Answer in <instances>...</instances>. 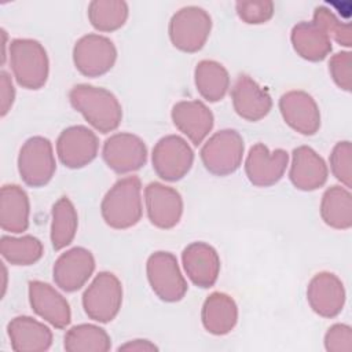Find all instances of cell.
Wrapping results in <instances>:
<instances>
[{
  "label": "cell",
  "mask_w": 352,
  "mask_h": 352,
  "mask_svg": "<svg viewBox=\"0 0 352 352\" xmlns=\"http://www.w3.org/2000/svg\"><path fill=\"white\" fill-rule=\"evenodd\" d=\"M94 270V254L85 248L76 246L56 258L52 268V278L59 289L66 293H73L88 282Z\"/></svg>",
  "instance_id": "cell-14"
},
{
  "label": "cell",
  "mask_w": 352,
  "mask_h": 352,
  "mask_svg": "<svg viewBox=\"0 0 352 352\" xmlns=\"http://www.w3.org/2000/svg\"><path fill=\"white\" fill-rule=\"evenodd\" d=\"M287 162L289 154L283 148L270 151L264 143H256L245 160V173L253 186L271 187L283 177Z\"/></svg>",
  "instance_id": "cell-13"
},
{
  "label": "cell",
  "mask_w": 352,
  "mask_h": 352,
  "mask_svg": "<svg viewBox=\"0 0 352 352\" xmlns=\"http://www.w3.org/2000/svg\"><path fill=\"white\" fill-rule=\"evenodd\" d=\"M122 304V285L109 271L99 272L82 294V308L87 316L99 323L111 322Z\"/></svg>",
  "instance_id": "cell-6"
},
{
  "label": "cell",
  "mask_w": 352,
  "mask_h": 352,
  "mask_svg": "<svg viewBox=\"0 0 352 352\" xmlns=\"http://www.w3.org/2000/svg\"><path fill=\"white\" fill-rule=\"evenodd\" d=\"M329 73L338 88L351 92L352 89V54L341 51L329 60Z\"/></svg>",
  "instance_id": "cell-36"
},
{
  "label": "cell",
  "mask_w": 352,
  "mask_h": 352,
  "mask_svg": "<svg viewBox=\"0 0 352 352\" xmlns=\"http://www.w3.org/2000/svg\"><path fill=\"white\" fill-rule=\"evenodd\" d=\"M285 122L296 132L311 136L320 128V111L315 99L305 91H289L279 99Z\"/></svg>",
  "instance_id": "cell-16"
},
{
  "label": "cell",
  "mask_w": 352,
  "mask_h": 352,
  "mask_svg": "<svg viewBox=\"0 0 352 352\" xmlns=\"http://www.w3.org/2000/svg\"><path fill=\"white\" fill-rule=\"evenodd\" d=\"M102 157L111 170L125 175L144 166L147 147L139 136L129 132H117L104 140Z\"/></svg>",
  "instance_id": "cell-11"
},
{
  "label": "cell",
  "mask_w": 352,
  "mask_h": 352,
  "mask_svg": "<svg viewBox=\"0 0 352 352\" xmlns=\"http://www.w3.org/2000/svg\"><path fill=\"white\" fill-rule=\"evenodd\" d=\"M98 150V136L84 125L63 129L56 140V154L60 162L70 169H80L91 164L96 158Z\"/></svg>",
  "instance_id": "cell-12"
},
{
  "label": "cell",
  "mask_w": 352,
  "mask_h": 352,
  "mask_svg": "<svg viewBox=\"0 0 352 352\" xmlns=\"http://www.w3.org/2000/svg\"><path fill=\"white\" fill-rule=\"evenodd\" d=\"M8 58L16 82L26 89L44 87L50 60L43 44L33 38H15L8 45Z\"/></svg>",
  "instance_id": "cell-3"
},
{
  "label": "cell",
  "mask_w": 352,
  "mask_h": 352,
  "mask_svg": "<svg viewBox=\"0 0 352 352\" xmlns=\"http://www.w3.org/2000/svg\"><path fill=\"white\" fill-rule=\"evenodd\" d=\"M100 213L104 223L114 230L136 226L143 214L140 179L126 176L117 180L103 197Z\"/></svg>",
  "instance_id": "cell-2"
},
{
  "label": "cell",
  "mask_w": 352,
  "mask_h": 352,
  "mask_svg": "<svg viewBox=\"0 0 352 352\" xmlns=\"http://www.w3.org/2000/svg\"><path fill=\"white\" fill-rule=\"evenodd\" d=\"M15 99V88L12 85V80L10 74L4 70L0 73V114L6 117L11 110Z\"/></svg>",
  "instance_id": "cell-38"
},
{
  "label": "cell",
  "mask_w": 352,
  "mask_h": 352,
  "mask_svg": "<svg viewBox=\"0 0 352 352\" xmlns=\"http://www.w3.org/2000/svg\"><path fill=\"white\" fill-rule=\"evenodd\" d=\"M201 319L205 330L210 334H228L238 322L236 302L231 296L221 292H214L204 301Z\"/></svg>",
  "instance_id": "cell-25"
},
{
  "label": "cell",
  "mask_w": 352,
  "mask_h": 352,
  "mask_svg": "<svg viewBox=\"0 0 352 352\" xmlns=\"http://www.w3.org/2000/svg\"><path fill=\"white\" fill-rule=\"evenodd\" d=\"M0 253L11 265H32L43 257L44 248L41 241L33 235H3L0 239Z\"/></svg>",
  "instance_id": "cell-31"
},
{
  "label": "cell",
  "mask_w": 352,
  "mask_h": 352,
  "mask_svg": "<svg viewBox=\"0 0 352 352\" xmlns=\"http://www.w3.org/2000/svg\"><path fill=\"white\" fill-rule=\"evenodd\" d=\"M11 348L16 352H41L52 345V333L32 316H15L7 326Z\"/></svg>",
  "instance_id": "cell-23"
},
{
  "label": "cell",
  "mask_w": 352,
  "mask_h": 352,
  "mask_svg": "<svg viewBox=\"0 0 352 352\" xmlns=\"http://www.w3.org/2000/svg\"><path fill=\"white\" fill-rule=\"evenodd\" d=\"M243 139L235 129H221L213 133L201 148V161L214 176H228L242 164Z\"/></svg>",
  "instance_id": "cell-5"
},
{
  "label": "cell",
  "mask_w": 352,
  "mask_h": 352,
  "mask_svg": "<svg viewBox=\"0 0 352 352\" xmlns=\"http://www.w3.org/2000/svg\"><path fill=\"white\" fill-rule=\"evenodd\" d=\"M235 11L238 16L249 25H261L268 22L274 15V3L270 0L236 1Z\"/></svg>",
  "instance_id": "cell-35"
},
{
  "label": "cell",
  "mask_w": 352,
  "mask_h": 352,
  "mask_svg": "<svg viewBox=\"0 0 352 352\" xmlns=\"http://www.w3.org/2000/svg\"><path fill=\"white\" fill-rule=\"evenodd\" d=\"M144 204L148 220L161 230H170L179 224L183 214V199L173 187L158 182L144 188Z\"/></svg>",
  "instance_id": "cell-15"
},
{
  "label": "cell",
  "mask_w": 352,
  "mask_h": 352,
  "mask_svg": "<svg viewBox=\"0 0 352 352\" xmlns=\"http://www.w3.org/2000/svg\"><path fill=\"white\" fill-rule=\"evenodd\" d=\"M129 7L122 0H94L88 4V19L99 32H114L128 19Z\"/></svg>",
  "instance_id": "cell-32"
},
{
  "label": "cell",
  "mask_w": 352,
  "mask_h": 352,
  "mask_svg": "<svg viewBox=\"0 0 352 352\" xmlns=\"http://www.w3.org/2000/svg\"><path fill=\"white\" fill-rule=\"evenodd\" d=\"M330 169L344 187H352V147L349 140L338 142L330 154Z\"/></svg>",
  "instance_id": "cell-34"
},
{
  "label": "cell",
  "mask_w": 352,
  "mask_h": 352,
  "mask_svg": "<svg viewBox=\"0 0 352 352\" xmlns=\"http://www.w3.org/2000/svg\"><path fill=\"white\" fill-rule=\"evenodd\" d=\"M182 261L188 279L198 287H212L220 274V257L206 242H192L182 253Z\"/></svg>",
  "instance_id": "cell-18"
},
{
  "label": "cell",
  "mask_w": 352,
  "mask_h": 352,
  "mask_svg": "<svg viewBox=\"0 0 352 352\" xmlns=\"http://www.w3.org/2000/svg\"><path fill=\"white\" fill-rule=\"evenodd\" d=\"M117 60L114 43L102 34L89 33L78 38L73 47L76 69L85 77H100L111 70Z\"/></svg>",
  "instance_id": "cell-10"
},
{
  "label": "cell",
  "mask_w": 352,
  "mask_h": 352,
  "mask_svg": "<svg viewBox=\"0 0 352 352\" xmlns=\"http://www.w3.org/2000/svg\"><path fill=\"white\" fill-rule=\"evenodd\" d=\"M307 300L322 318L337 316L345 304V289L341 279L331 272H319L308 283Z\"/></svg>",
  "instance_id": "cell-17"
},
{
  "label": "cell",
  "mask_w": 352,
  "mask_h": 352,
  "mask_svg": "<svg viewBox=\"0 0 352 352\" xmlns=\"http://www.w3.org/2000/svg\"><path fill=\"white\" fill-rule=\"evenodd\" d=\"M69 100L73 109L100 133L113 132L121 124V103L117 96L106 88L77 84L70 89Z\"/></svg>",
  "instance_id": "cell-1"
},
{
  "label": "cell",
  "mask_w": 352,
  "mask_h": 352,
  "mask_svg": "<svg viewBox=\"0 0 352 352\" xmlns=\"http://www.w3.org/2000/svg\"><path fill=\"white\" fill-rule=\"evenodd\" d=\"M30 202L26 191L16 184H4L0 191V227L21 234L29 227Z\"/></svg>",
  "instance_id": "cell-24"
},
{
  "label": "cell",
  "mask_w": 352,
  "mask_h": 352,
  "mask_svg": "<svg viewBox=\"0 0 352 352\" xmlns=\"http://www.w3.org/2000/svg\"><path fill=\"white\" fill-rule=\"evenodd\" d=\"M56 162L51 142L44 136H32L18 154V172L22 182L30 187H43L51 182Z\"/></svg>",
  "instance_id": "cell-7"
},
{
  "label": "cell",
  "mask_w": 352,
  "mask_h": 352,
  "mask_svg": "<svg viewBox=\"0 0 352 352\" xmlns=\"http://www.w3.org/2000/svg\"><path fill=\"white\" fill-rule=\"evenodd\" d=\"M154 172L165 182H177L191 169L194 153L186 139L177 135L161 138L151 154Z\"/></svg>",
  "instance_id": "cell-9"
},
{
  "label": "cell",
  "mask_w": 352,
  "mask_h": 352,
  "mask_svg": "<svg viewBox=\"0 0 352 352\" xmlns=\"http://www.w3.org/2000/svg\"><path fill=\"white\" fill-rule=\"evenodd\" d=\"M322 220L331 228L348 230L352 227V195L349 188L329 187L320 201Z\"/></svg>",
  "instance_id": "cell-28"
},
{
  "label": "cell",
  "mask_w": 352,
  "mask_h": 352,
  "mask_svg": "<svg viewBox=\"0 0 352 352\" xmlns=\"http://www.w3.org/2000/svg\"><path fill=\"white\" fill-rule=\"evenodd\" d=\"M327 165L314 148L309 146H300L293 150L289 179L297 190H318L327 182Z\"/></svg>",
  "instance_id": "cell-21"
},
{
  "label": "cell",
  "mask_w": 352,
  "mask_h": 352,
  "mask_svg": "<svg viewBox=\"0 0 352 352\" xmlns=\"http://www.w3.org/2000/svg\"><path fill=\"white\" fill-rule=\"evenodd\" d=\"M78 216L73 202L67 197H60L51 212V243L55 250L69 246L77 232Z\"/></svg>",
  "instance_id": "cell-29"
},
{
  "label": "cell",
  "mask_w": 352,
  "mask_h": 352,
  "mask_svg": "<svg viewBox=\"0 0 352 352\" xmlns=\"http://www.w3.org/2000/svg\"><path fill=\"white\" fill-rule=\"evenodd\" d=\"M290 40L297 55L309 62L323 60L333 48L329 34L314 21H302L294 25Z\"/></svg>",
  "instance_id": "cell-26"
},
{
  "label": "cell",
  "mask_w": 352,
  "mask_h": 352,
  "mask_svg": "<svg viewBox=\"0 0 352 352\" xmlns=\"http://www.w3.org/2000/svg\"><path fill=\"white\" fill-rule=\"evenodd\" d=\"M212 30L210 15L198 6H187L177 10L168 26L170 43L183 52L199 51L209 38Z\"/></svg>",
  "instance_id": "cell-4"
},
{
  "label": "cell",
  "mask_w": 352,
  "mask_h": 352,
  "mask_svg": "<svg viewBox=\"0 0 352 352\" xmlns=\"http://www.w3.org/2000/svg\"><path fill=\"white\" fill-rule=\"evenodd\" d=\"M231 99L235 113L250 122L264 118L272 107V99L267 89L246 74L236 78L231 89Z\"/></svg>",
  "instance_id": "cell-22"
},
{
  "label": "cell",
  "mask_w": 352,
  "mask_h": 352,
  "mask_svg": "<svg viewBox=\"0 0 352 352\" xmlns=\"http://www.w3.org/2000/svg\"><path fill=\"white\" fill-rule=\"evenodd\" d=\"M324 348L329 352L352 351V329L344 323L333 324L324 334Z\"/></svg>",
  "instance_id": "cell-37"
},
{
  "label": "cell",
  "mask_w": 352,
  "mask_h": 352,
  "mask_svg": "<svg viewBox=\"0 0 352 352\" xmlns=\"http://www.w3.org/2000/svg\"><path fill=\"white\" fill-rule=\"evenodd\" d=\"M118 351H129V352H150V351H158V348L148 340H131L122 345L118 346Z\"/></svg>",
  "instance_id": "cell-39"
},
{
  "label": "cell",
  "mask_w": 352,
  "mask_h": 352,
  "mask_svg": "<svg viewBox=\"0 0 352 352\" xmlns=\"http://www.w3.org/2000/svg\"><path fill=\"white\" fill-rule=\"evenodd\" d=\"M314 22L320 25L324 32L329 34V37L334 41H337L340 45H344L349 48L352 45V29L349 22L340 21L334 12L324 7H316L314 11Z\"/></svg>",
  "instance_id": "cell-33"
},
{
  "label": "cell",
  "mask_w": 352,
  "mask_h": 352,
  "mask_svg": "<svg viewBox=\"0 0 352 352\" xmlns=\"http://www.w3.org/2000/svg\"><path fill=\"white\" fill-rule=\"evenodd\" d=\"M151 290L165 302L180 301L187 293V282L180 272L176 257L169 252H154L146 263Z\"/></svg>",
  "instance_id": "cell-8"
},
{
  "label": "cell",
  "mask_w": 352,
  "mask_h": 352,
  "mask_svg": "<svg viewBox=\"0 0 352 352\" xmlns=\"http://www.w3.org/2000/svg\"><path fill=\"white\" fill-rule=\"evenodd\" d=\"M194 81L199 95L208 102L221 100L230 88V74L227 69L210 59L197 63L194 70Z\"/></svg>",
  "instance_id": "cell-27"
},
{
  "label": "cell",
  "mask_w": 352,
  "mask_h": 352,
  "mask_svg": "<svg viewBox=\"0 0 352 352\" xmlns=\"http://www.w3.org/2000/svg\"><path fill=\"white\" fill-rule=\"evenodd\" d=\"M173 125L194 144H201L213 128V114L201 100H180L173 104Z\"/></svg>",
  "instance_id": "cell-19"
},
{
  "label": "cell",
  "mask_w": 352,
  "mask_h": 352,
  "mask_svg": "<svg viewBox=\"0 0 352 352\" xmlns=\"http://www.w3.org/2000/svg\"><path fill=\"white\" fill-rule=\"evenodd\" d=\"M29 302L32 309L56 329H65L72 320L70 305L51 285L41 280L29 282Z\"/></svg>",
  "instance_id": "cell-20"
},
{
  "label": "cell",
  "mask_w": 352,
  "mask_h": 352,
  "mask_svg": "<svg viewBox=\"0 0 352 352\" xmlns=\"http://www.w3.org/2000/svg\"><path fill=\"white\" fill-rule=\"evenodd\" d=\"M63 345L67 352H107L111 348V340L104 329L81 323L66 331Z\"/></svg>",
  "instance_id": "cell-30"
}]
</instances>
